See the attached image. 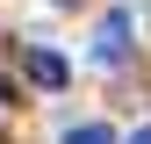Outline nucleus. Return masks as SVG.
I'll return each instance as SVG.
<instances>
[{
    "label": "nucleus",
    "instance_id": "obj_1",
    "mask_svg": "<svg viewBox=\"0 0 151 144\" xmlns=\"http://www.w3.org/2000/svg\"><path fill=\"white\" fill-rule=\"evenodd\" d=\"M22 72H29V86H43V94H65V86H72V65L58 58V50H43V43L22 50Z\"/></svg>",
    "mask_w": 151,
    "mask_h": 144
},
{
    "label": "nucleus",
    "instance_id": "obj_2",
    "mask_svg": "<svg viewBox=\"0 0 151 144\" xmlns=\"http://www.w3.org/2000/svg\"><path fill=\"white\" fill-rule=\"evenodd\" d=\"M122 58H129V14H108L93 36V65H122Z\"/></svg>",
    "mask_w": 151,
    "mask_h": 144
},
{
    "label": "nucleus",
    "instance_id": "obj_3",
    "mask_svg": "<svg viewBox=\"0 0 151 144\" xmlns=\"http://www.w3.org/2000/svg\"><path fill=\"white\" fill-rule=\"evenodd\" d=\"M65 144H115V130H108V122H72Z\"/></svg>",
    "mask_w": 151,
    "mask_h": 144
},
{
    "label": "nucleus",
    "instance_id": "obj_4",
    "mask_svg": "<svg viewBox=\"0 0 151 144\" xmlns=\"http://www.w3.org/2000/svg\"><path fill=\"white\" fill-rule=\"evenodd\" d=\"M129 144H151V122H144V130H137V137H129Z\"/></svg>",
    "mask_w": 151,
    "mask_h": 144
}]
</instances>
